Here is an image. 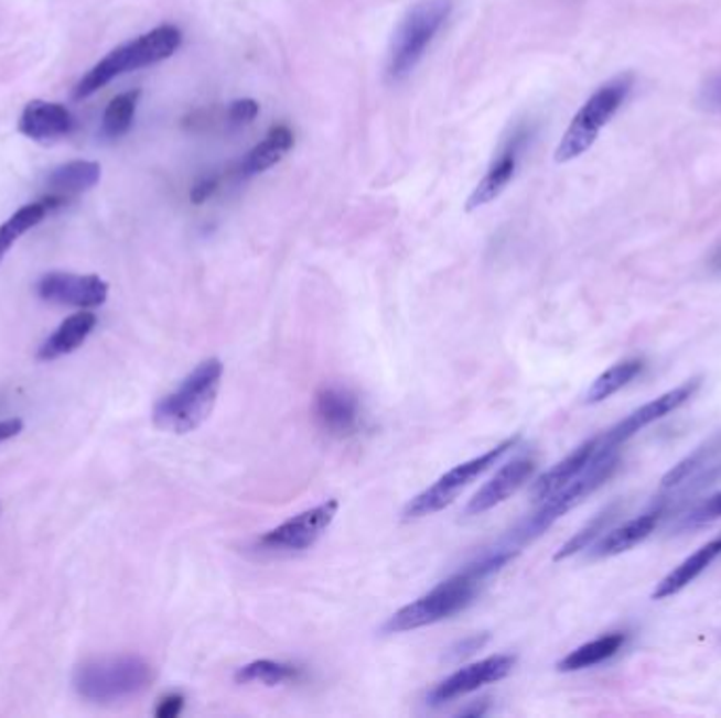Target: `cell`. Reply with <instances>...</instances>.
Returning a JSON list of instances; mask_svg holds the SVG:
<instances>
[{
  "mask_svg": "<svg viewBox=\"0 0 721 718\" xmlns=\"http://www.w3.org/2000/svg\"><path fill=\"white\" fill-rule=\"evenodd\" d=\"M616 514H618V505H610V508H605V510L600 512V514H598L589 525H584V527L580 529L570 542H566V544L559 548V552L555 554V561H563V558L574 556L578 552L591 548V546L600 540L601 535L610 529V525L614 523Z\"/></svg>",
  "mask_w": 721,
  "mask_h": 718,
  "instance_id": "27",
  "label": "cell"
},
{
  "mask_svg": "<svg viewBox=\"0 0 721 718\" xmlns=\"http://www.w3.org/2000/svg\"><path fill=\"white\" fill-rule=\"evenodd\" d=\"M260 115V104L256 99H237L228 108V122L247 124Z\"/></svg>",
  "mask_w": 721,
  "mask_h": 718,
  "instance_id": "31",
  "label": "cell"
},
{
  "mask_svg": "<svg viewBox=\"0 0 721 718\" xmlns=\"http://www.w3.org/2000/svg\"><path fill=\"white\" fill-rule=\"evenodd\" d=\"M222 378V360L207 359L198 362L173 392L165 394L154 405V426L169 434H189L201 428L214 413Z\"/></svg>",
  "mask_w": 721,
  "mask_h": 718,
  "instance_id": "2",
  "label": "cell"
},
{
  "mask_svg": "<svg viewBox=\"0 0 721 718\" xmlns=\"http://www.w3.org/2000/svg\"><path fill=\"white\" fill-rule=\"evenodd\" d=\"M528 138V127L515 129V133L508 138V142L503 145L498 156L492 161V165L487 167L485 175L481 177L475 191L471 192V196L466 200V211H475L480 207L489 205L492 200H496L506 191V186L513 182V177L517 173L519 156H521V152L526 148Z\"/></svg>",
  "mask_w": 721,
  "mask_h": 718,
  "instance_id": "12",
  "label": "cell"
},
{
  "mask_svg": "<svg viewBox=\"0 0 721 718\" xmlns=\"http://www.w3.org/2000/svg\"><path fill=\"white\" fill-rule=\"evenodd\" d=\"M452 11L454 0H420L409 9L388 45L385 70L388 83H401L418 68Z\"/></svg>",
  "mask_w": 721,
  "mask_h": 718,
  "instance_id": "4",
  "label": "cell"
},
{
  "mask_svg": "<svg viewBox=\"0 0 721 718\" xmlns=\"http://www.w3.org/2000/svg\"><path fill=\"white\" fill-rule=\"evenodd\" d=\"M698 101L704 110L721 115V68L713 74H709L700 87Z\"/></svg>",
  "mask_w": 721,
  "mask_h": 718,
  "instance_id": "30",
  "label": "cell"
},
{
  "mask_svg": "<svg viewBox=\"0 0 721 718\" xmlns=\"http://www.w3.org/2000/svg\"><path fill=\"white\" fill-rule=\"evenodd\" d=\"M36 293L41 300L74 306V308H96L108 297V283L97 274H74V272H47L39 279Z\"/></svg>",
  "mask_w": 721,
  "mask_h": 718,
  "instance_id": "9",
  "label": "cell"
},
{
  "mask_svg": "<svg viewBox=\"0 0 721 718\" xmlns=\"http://www.w3.org/2000/svg\"><path fill=\"white\" fill-rule=\"evenodd\" d=\"M660 516H663V505L644 512L642 516H635L633 521H626L625 525H621V527L605 531L600 540L591 546V556L605 558V556H616V554L635 548L637 544H642L646 537H649V533L658 525Z\"/></svg>",
  "mask_w": 721,
  "mask_h": 718,
  "instance_id": "18",
  "label": "cell"
},
{
  "mask_svg": "<svg viewBox=\"0 0 721 718\" xmlns=\"http://www.w3.org/2000/svg\"><path fill=\"white\" fill-rule=\"evenodd\" d=\"M74 120L71 110L55 101L32 99L20 117V133L34 142H51L64 138L73 131Z\"/></svg>",
  "mask_w": 721,
  "mask_h": 718,
  "instance_id": "15",
  "label": "cell"
},
{
  "mask_svg": "<svg viewBox=\"0 0 721 718\" xmlns=\"http://www.w3.org/2000/svg\"><path fill=\"white\" fill-rule=\"evenodd\" d=\"M517 443H519V436L506 438L501 445H496L494 449L481 454L480 457H473V459H469L464 464H458L452 470H448L443 477L434 480L429 489H424L422 493H418L406 505L403 519L406 521H418V519L431 516L434 512H441L450 503L456 502L458 496L473 480L480 479L481 475H485L489 468H494L510 449H515Z\"/></svg>",
  "mask_w": 721,
  "mask_h": 718,
  "instance_id": "7",
  "label": "cell"
},
{
  "mask_svg": "<svg viewBox=\"0 0 721 718\" xmlns=\"http://www.w3.org/2000/svg\"><path fill=\"white\" fill-rule=\"evenodd\" d=\"M182 41L184 36L177 25L163 24L120 47L112 48L101 62H97L96 66L78 80V85L74 87V99L94 96L120 74L142 70L159 62H165L182 47Z\"/></svg>",
  "mask_w": 721,
  "mask_h": 718,
  "instance_id": "3",
  "label": "cell"
},
{
  "mask_svg": "<svg viewBox=\"0 0 721 718\" xmlns=\"http://www.w3.org/2000/svg\"><path fill=\"white\" fill-rule=\"evenodd\" d=\"M314 420L319 428L330 436H351L359 431V399L346 388H323L314 396Z\"/></svg>",
  "mask_w": 721,
  "mask_h": 718,
  "instance_id": "13",
  "label": "cell"
},
{
  "mask_svg": "<svg viewBox=\"0 0 721 718\" xmlns=\"http://www.w3.org/2000/svg\"><path fill=\"white\" fill-rule=\"evenodd\" d=\"M721 556V535L707 542L702 548H698L692 556H688L679 567H675L671 574L660 579V584H656L652 599L663 600L674 597L677 592H681L686 586H690L698 575L707 572V567Z\"/></svg>",
  "mask_w": 721,
  "mask_h": 718,
  "instance_id": "19",
  "label": "cell"
},
{
  "mask_svg": "<svg viewBox=\"0 0 721 718\" xmlns=\"http://www.w3.org/2000/svg\"><path fill=\"white\" fill-rule=\"evenodd\" d=\"M633 87H635V74L633 73H621L618 76L610 78L607 83H603L600 89L582 104L577 117L566 129L561 142L555 150V163H559V165L570 163L595 144L601 129L616 117V112L623 108L626 97L631 96Z\"/></svg>",
  "mask_w": 721,
  "mask_h": 718,
  "instance_id": "6",
  "label": "cell"
},
{
  "mask_svg": "<svg viewBox=\"0 0 721 718\" xmlns=\"http://www.w3.org/2000/svg\"><path fill=\"white\" fill-rule=\"evenodd\" d=\"M718 519H721V491L695 508L684 519L681 527H698V525H704V523H711V521H718Z\"/></svg>",
  "mask_w": 721,
  "mask_h": 718,
  "instance_id": "29",
  "label": "cell"
},
{
  "mask_svg": "<svg viewBox=\"0 0 721 718\" xmlns=\"http://www.w3.org/2000/svg\"><path fill=\"white\" fill-rule=\"evenodd\" d=\"M22 431H24V420L22 417L0 420V443H4L9 438H15Z\"/></svg>",
  "mask_w": 721,
  "mask_h": 718,
  "instance_id": "34",
  "label": "cell"
},
{
  "mask_svg": "<svg viewBox=\"0 0 721 718\" xmlns=\"http://www.w3.org/2000/svg\"><path fill=\"white\" fill-rule=\"evenodd\" d=\"M700 383H702V378H692L688 382L675 385L674 390L660 394L658 399L649 401L644 407L635 409L631 415H626L625 420L618 422L614 428H610V431L601 434L603 443L610 445V447H621L623 443H626L631 436H635L637 432L648 428L649 424L667 417L669 413H674L681 405H686L697 394Z\"/></svg>",
  "mask_w": 721,
  "mask_h": 718,
  "instance_id": "10",
  "label": "cell"
},
{
  "mask_svg": "<svg viewBox=\"0 0 721 718\" xmlns=\"http://www.w3.org/2000/svg\"><path fill=\"white\" fill-rule=\"evenodd\" d=\"M0 510H2V508H0Z\"/></svg>",
  "mask_w": 721,
  "mask_h": 718,
  "instance_id": "35",
  "label": "cell"
},
{
  "mask_svg": "<svg viewBox=\"0 0 721 718\" xmlns=\"http://www.w3.org/2000/svg\"><path fill=\"white\" fill-rule=\"evenodd\" d=\"M598 449H600V436H593V438L584 440L568 457H563L549 472L538 477L536 482L531 485V491H529L534 502L547 500L549 496H553L555 491L566 487L570 480L577 479L578 475L591 464V459L595 457Z\"/></svg>",
  "mask_w": 721,
  "mask_h": 718,
  "instance_id": "17",
  "label": "cell"
},
{
  "mask_svg": "<svg viewBox=\"0 0 721 718\" xmlns=\"http://www.w3.org/2000/svg\"><path fill=\"white\" fill-rule=\"evenodd\" d=\"M222 182H224L222 175H207V177L198 180V182L194 184L193 191H191V200H193L194 205H203V203H207V200L219 191Z\"/></svg>",
  "mask_w": 721,
  "mask_h": 718,
  "instance_id": "32",
  "label": "cell"
},
{
  "mask_svg": "<svg viewBox=\"0 0 721 718\" xmlns=\"http://www.w3.org/2000/svg\"><path fill=\"white\" fill-rule=\"evenodd\" d=\"M101 180V167L94 161H71L49 173V194L71 200L76 194L92 191Z\"/></svg>",
  "mask_w": 721,
  "mask_h": 718,
  "instance_id": "22",
  "label": "cell"
},
{
  "mask_svg": "<svg viewBox=\"0 0 721 718\" xmlns=\"http://www.w3.org/2000/svg\"><path fill=\"white\" fill-rule=\"evenodd\" d=\"M510 558L513 554L498 548L483 554L477 563L469 565L464 572L441 581L431 592L422 595L420 599L411 600L395 616H390L383 630L386 634H401L454 618L477 597L481 581H485L489 575L503 569Z\"/></svg>",
  "mask_w": 721,
  "mask_h": 718,
  "instance_id": "1",
  "label": "cell"
},
{
  "mask_svg": "<svg viewBox=\"0 0 721 718\" xmlns=\"http://www.w3.org/2000/svg\"><path fill=\"white\" fill-rule=\"evenodd\" d=\"M154 681V671L140 655L96 657L74 672L76 694L89 701L108 704L146 692Z\"/></svg>",
  "mask_w": 721,
  "mask_h": 718,
  "instance_id": "5",
  "label": "cell"
},
{
  "mask_svg": "<svg viewBox=\"0 0 721 718\" xmlns=\"http://www.w3.org/2000/svg\"><path fill=\"white\" fill-rule=\"evenodd\" d=\"M340 503L336 500L319 503L311 510H304L291 516L283 525L270 529L258 540V548L262 552H304L313 548L319 537L330 529L336 519Z\"/></svg>",
  "mask_w": 721,
  "mask_h": 718,
  "instance_id": "8",
  "label": "cell"
},
{
  "mask_svg": "<svg viewBox=\"0 0 721 718\" xmlns=\"http://www.w3.org/2000/svg\"><path fill=\"white\" fill-rule=\"evenodd\" d=\"M97 316L94 312L80 311L68 316L55 334L45 339V344L39 348V360H55L74 352L92 331L96 329Z\"/></svg>",
  "mask_w": 721,
  "mask_h": 718,
  "instance_id": "20",
  "label": "cell"
},
{
  "mask_svg": "<svg viewBox=\"0 0 721 718\" xmlns=\"http://www.w3.org/2000/svg\"><path fill=\"white\" fill-rule=\"evenodd\" d=\"M298 678H300V671L295 666L283 664V662H272V660H258V662H251L235 672V681L239 685L260 683L266 687H277L283 683H293Z\"/></svg>",
  "mask_w": 721,
  "mask_h": 718,
  "instance_id": "26",
  "label": "cell"
},
{
  "mask_svg": "<svg viewBox=\"0 0 721 718\" xmlns=\"http://www.w3.org/2000/svg\"><path fill=\"white\" fill-rule=\"evenodd\" d=\"M515 662L517 660L513 655H492L487 660L475 662L441 681L429 695V701L433 706H441L464 695L475 694L481 687L506 678L515 668Z\"/></svg>",
  "mask_w": 721,
  "mask_h": 718,
  "instance_id": "11",
  "label": "cell"
},
{
  "mask_svg": "<svg viewBox=\"0 0 721 718\" xmlns=\"http://www.w3.org/2000/svg\"><path fill=\"white\" fill-rule=\"evenodd\" d=\"M295 144V135L289 129L288 124H275L265 140L256 148H251L245 159H240L235 167L230 168L226 175L239 177V180H247L254 177L258 173H265L270 167H275L277 163H281L286 159L289 150Z\"/></svg>",
  "mask_w": 721,
  "mask_h": 718,
  "instance_id": "16",
  "label": "cell"
},
{
  "mask_svg": "<svg viewBox=\"0 0 721 718\" xmlns=\"http://www.w3.org/2000/svg\"><path fill=\"white\" fill-rule=\"evenodd\" d=\"M711 459V449H698L697 454L688 455L681 459L677 466H674L665 477H663V489H677L688 479H692L697 472H700L707 461Z\"/></svg>",
  "mask_w": 721,
  "mask_h": 718,
  "instance_id": "28",
  "label": "cell"
},
{
  "mask_svg": "<svg viewBox=\"0 0 721 718\" xmlns=\"http://www.w3.org/2000/svg\"><path fill=\"white\" fill-rule=\"evenodd\" d=\"M642 371H644V360L642 359H626L612 365L607 371L601 373L595 382L591 383L584 401L589 405H598V403L607 401L610 396H614L616 392H621L625 385L633 382Z\"/></svg>",
  "mask_w": 721,
  "mask_h": 718,
  "instance_id": "24",
  "label": "cell"
},
{
  "mask_svg": "<svg viewBox=\"0 0 721 718\" xmlns=\"http://www.w3.org/2000/svg\"><path fill=\"white\" fill-rule=\"evenodd\" d=\"M184 708V695L168 694L161 697V701L154 708V715L159 718H175Z\"/></svg>",
  "mask_w": 721,
  "mask_h": 718,
  "instance_id": "33",
  "label": "cell"
},
{
  "mask_svg": "<svg viewBox=\"0 0 721 718\" xmlns=\"http://www.w3.org/2000/svg\"><path fill=\"white\" fill-rule=\"evenodd\" d=\"M140 97H142V91L133 89V91L120 94L108 104V108L104 112V119H101V135L104 138L119 140L131 129Z\"/></svg>",
  "mask_w": 721,
  "mask_h": 718,
  "instance_id": "25",
  "label": "cell"
},
{
  "mask_svg": "<svg viewBox=\"0 0 721 718\" xmlns=\"http://www.w3.org/2000/svg\"><path fill=\"white\" fill-rule=\"evenodd\" d=\"M623 645H625V634H621V632L605 634V637H601L598 641H591L587 645L578 646L572 653H568L557 664V671L577 672L591 668V666H598L601 662L614 657Z\"/></svg>",
  "mask_w": 721,
  "mask_h": 718,
  "instance_id": "23",
  "label": "cell"
},
{
  "mask_svg": "<svg viewBox=\"0 0 721 718\" xmlns=\"http://www.w3.org/2000/svg\"><path fill=\"white\" fill-rule=\"evenodd\" d=\"M68 200H64L62 196L49 194L43 200L39 203H30L24 205L22 209H18L13 216L9 217L2 226H0V262L4 260V255L9 253V249L15 244V240L24 237L28 230L36 228L49 214L62 209Z\"/></svg>",
  "mask_w": 721,
  "mask_h": 718,
  "instance_id": "21",
  "label": "cell"
},
{
  "mask_svg": "<svg viewBox=\"0 0 721 718\" xmlns=\"http://www.w3.org/2000/svg\"><path fill=\"white\" fill-rule=\"evenodd\" d=\"M536 472V459L534 457H517L508 461L505 468L496 472V477L485 482L480 491L473 496V500L466 505V516H480L483 512L494 510L496 505L505 503L510 496H515Z\"/></svg>",
  "mask_w": 721,
  "mask_h": 718,
  "instance_id": "14",
  "label": "cell"
}]
</instances>
